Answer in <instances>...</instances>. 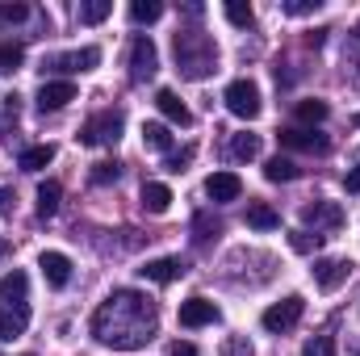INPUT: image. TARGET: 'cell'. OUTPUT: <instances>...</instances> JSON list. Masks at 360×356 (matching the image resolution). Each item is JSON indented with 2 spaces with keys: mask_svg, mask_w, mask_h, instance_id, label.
Instances as JSON below:
<instances>
[{
  "mask_svg": "<svg viewBox=\"0 0 360 356\" xmlns=\"http://www.w3.org/2000/svg\"><path fill=\"white\" fill-rule=\"evenodd\" d=\"M155 327H160V306L139 289H113L92 314V336L117 352L147 348L155 340Z\"/></svg>",
  "mask_w": 360,
  "mask_h": 356,
  "instance_id": "6da1fadb",
  "label": "cell"
},
{
  "mask_svg": "<svg viewBox=\"0 0 360 356\" xmlns=\"http://www.w3.org/2000/svg\"><path fill=\"white\" fill-rule=\"evenodd\" d=\"M172 55H176L180 76H188V80H205L218 72V46L205 30H176Z\"/></svg>",
  "mask_w": 360,
  "mask_h": 356,
  "instance_id": "7a4b0ae2",
  "label": "cell"
},
{
  "mask_svg": "<svg viewBox=\"0 0 360 356\" xmlns=\"http://www.w3.org/2000/svg\"><path fill=\"white\" fill-rule=\"evenodd\" d=\"M122 126H126L122 109H101V113H92L89 122H84L80 143H84V147H109V143L122 139Z\"/></svg>",
  "mask_w": 360,
  "mask_h": 356,
  "instance_id": "3957f363",
  "label": "cell"
},
{
  "mask_svg": "<svg viewBox=\"0 0 360 356\" xmlns=\"http://www.w3.org/2000/svg\"><path fill=\"white\" fill-rule=\"evenodd\" d=\"M96 63H101V51L96 46H80V51H63V55L42 59V72H51V76H76V72H92Z\"/></svg>",
  "mask_w": 360,
  "mask_h": 356,
  "instance_id": "277c9868",
  "label": "cell"
},
{
  "mask_svg": "<svg viewBox=\"0 0 360 356\" xmlns=\"http://www.w3.org/2000/svg\"><path fill=\"white\" fill-rule=\"evenodd\" d=\"M222 101H226V109H231L235 117H243V122H252V117L260 113V89H256V80H231L226 92H222Z\"/></svg>",
  "mask_w": 360,
  "mask_h": 356,
  "instance_id": "5b68a950",
  "label": "cell"
},
{
  "mask_svg": "<svg viewBox=\"0 0 360 356\" xmlns=\"http://www.w3.org/2000/svg\"><path fill=\"white\" fill-rule=\"evenodd\" d=\"M155 72H160V51H155L151 34H139V38L130 42V80L143 84V80H151Z\"/></svg>",
  "mask_w": 360,
  "mask_h": 356,
  "instance_id": "8992f818",
  "label": "cell"
},
{
  "mask_svg": "<svg viewBox=\"0 0 360 356\" xmlns=\"http://www.w3.org/2000/svg\"><path fill=\"white\" fill-rule=\"evenodd\" d=\"M302 222L314 227V239H327V235H335L344 227V210L335 201H314V205L302 210Z\"/></svg>",
  "mask_w": 360,
  "mask_h": 356,
  "instance_id": "52a82bcc",
  "label": "cell"
},
{
  "mask_svg": "<svg viewBox=\"0 0 360 356\" xmlns=\"http://www.w3.org/2000/svg\"><path fill=\"white\" fill-rule=\"evenodd\" d=\"M302 310H306V302L297 298V293H289L285 302H276V306H269L264 310V331H272V336H281V331H289V327H297V319H302Z\"/></svg>",
  "mask_w": 360,
  "mask_h": 356,
  "instance_id": "ba28073f",
  "label": "cell"
},
{
  "mask_svg": "<svg viewBox=\"0 0 360 356\" xmlns=\"http://www.w3.org/2000/svg\"><path fill=\"white\" fill-rule=\"evenodd\" d=\"M348 276H352V260L327 256V260H319V265H314V285H319L323 293H335V289H340Z\"/></svg>",
  "mask_w": 360,
  "mask_h": 356,
  "instance_id": "9c48e42d",
  "label": "cell"
},
{
  "mask_svg": "<svg viewBox=\"0 0 360 356\" xmlns=\"http://www.w3.org/2000/svg\"><path fill=\"white\" fill-rule=\"evenodd\" d=\"M276 139H281V147H289V151H310V155H323V151H327V134L306 130V126H289V130H281Z\"/></svg>",
  "mask_w": 360,
  "mask_h": 356,
  "instance_id": "30bf717a",
  "label": "cell"
},
{
  "mask_svg": "<svg viewBox=\"0 0 360 356\" xmlns=\"http://www.w3.org/2000/svg\"><path fill=\"white\" fill-rule=\"evenodd\" d=\"M218 323V306L210 298H188L180 302V327H210Z\"/></svg>",
  "mask_w": 360,
  "mask_h": 356,
  "instance_id": "8fae6325",
  "label": "cell"
},
{
  "mask_svg": "<svg viewBox=\"0 0 360 356\" xmlns=\"http://www.w3.org/2000/svg\"><path fill=\"white\" fill-rule=\"evenodd\" d=\"M38 268H42V276H46L51 289H63V285L72 281V260H68L63 252H42V256H38Z\"/></svg>",
  "mask_w": 360,
  "mask_h": 356,
  "instance_id": "7c38bea8",
  "label": "cell"
},
{
  "mask_svg": "<svg viewBox=\"0 0 360 356\" xmlns=\"http://www.w3.org/2000/svg\"><path fill=\"white\" fill-rule=\"evenodd\" d=\"M76 101V84L72 80H46L42 89H38V109L46 113V109H63V105H72Z\"/></svg>",
  "mask_w": 360,
  "mask_h": 356,
  "instance_id": "4fadbf2b",
  "label": "cell"
},
{
  "mask_svg": "<svg viewBox=\"0 0 360 356\" xmlns=\"http://www.w3.org/2000/svg\"><path fill=\"white\" fill-rule=\"evenodd\" d=\"M239 193H243V180L235 172H214L205 180V197L210 201H239Z\"/></svg>",
  "mask_w": 360,
  "mask_h": 356,
  "instance_id": "5bb4252c",
  "label": "cell"
},
{
  "mask_svg": "<svg viewBox=\"0 0 360 356\" xmlns=\"http://www.w3.org/2000/svg\"><path fill=\"white\" fill-rule=\"evenodd\" d=\"M184 265H180L176 256H160V260H147V265L139 268V276L143 281H155V285H168V281H176Z\"/></svg>",
  "mask_w": 360,
  "mask_h": 356,
  "instance_id": "9a60e30c",
  "label": "cell"
},
{
  "mask_svg": "<svg viewBox=\"0 0 360 356\" xmlns=\"http://www.w3.org/2000/svg\"><path fill=\"white\" fill-rule=\"evenodd\" d=\"M155 105H160V113H164L168 122H176V126H188V122H193L188 105H184L172 89H160V92H155Z\"/></svg>",
  "mask_w": 360,
  "mask_h": 356,
  "instance_id": "2e32d148",
  "label": "cell"
},
{
  "mask_svg": "<svg viewBox=\"0 0 360 356\" xmlns=\"http://www.w3.org/2000/svg\"><path fill=\"white\" fill-rule=\"evenodd\" d=\"M25 293H30V281H25L21 268H13V272L0 276V298H4L8 306H25Z\"/></svg>",
  "mask_w": 360,
  "mask_h": 356,
  "instance_id": "e0dca14e",
  "label": "cell"
},
{
  "mask_svg": "<svg viewBox=\"0 0 360 356\" xmlns=\"http://www.w3.org/2000/svg\"><path fill=\"white\" fill-rule=\"evenodd\" d=\"M168 205H172V189L160 184V180H147L143 184V210L147 214H168Z\"/></svg>",
  "mask_w": 360,
  "mask_h": 356,
  "instance_id": "ac0fdd59",
  "label": "cell"
},
{
  "mask_svg": "<svg viewBox=\"0 0 360 356\" xmlns=\"http://www.w3.org/2000/svg\"><path fill=\"white\" fill-rule=\"evenodd\" d=\"M25 323H30V310L25 306H0V340H17L21 331H25Z\"/></svg>",
  "mask_w": 360,
  "mask_h": 356,
  "instance_id": "d6986e66",
  "label": "cell"
},
{
  "mask_svg": "<svg viewBox=\"0 0 360 356\" xmlns=\"http://www.w3.org/2000/svg\"><path fill=\"white\" fill-rule=\"evenodd\" d=\"M59 201H63V184L59 180H42L38 184V218H51L59 210Z\"/></svg>",
  "mask_w": 360,
  "mask_h": 356,
  "instance_id": "ffe728a7",
  "label": "cell"
},
{
  "mask_svg": "<svg viewBox=\"0 0 360 356\" xmlns=\"http://www.w3.org/2000/svg\"><path fill=\"white\" fill-rule=\"evenodd\" d=\"M55 160V147L51 143H38V147H25L21 151V172H42L46 164Z\"/></svg>",
  "mask_w": 360,
  "mask_h": 356,
  "instance_id": "44dd1931",
  "label": "cell"
},
{
  "mask_svg": "<svg viewBox=\"0 0 360 356\" xmlns=\"http://www.w3.org/2000/svg\"><path fill=\"white\" fill-rule=\"evenodd\" d=\"M248 227H256V231H276V227H281V214H276L272 205H264V201H252V205H248Z\"/></svg>",
  "mask_w": 360,
  "mask_h": 356,
  "instance_id": "7402d4cb",
  "label": "cell"
},
{
  "mask_svg": "<svg viewBox=\"0 0 360 356\" xmlns=\"http://www.w3.org/2000/svg\"><path fill=\"white\" fill-rule=\"evenodd\" d=\"M143 143H147L151 151H168V147H172V130H168L164 122H147V126H143Z\"/></svg>",
  "mask_w": 360,
  "mask_h": 356,
  "instance_id": "603a6c76",
  "label": "cell"
},
{
  "mask_svg": "<svg viewBox=\"0 0 360 356\" xmlns=\"http://www.w3.org/2000/svg\"><path fill=\"white\" fill-rule=\"evenodd\" d=\"M264 177H269L272 184H285V180L297 177V164H293V160H285V155H272L269 164H264Z\"/></svg>",
  "mask_w": 360,
  "mask_h": 356,
  "instance_id": "cb8c5ba5",
  "label": "cell"
},
{
  "mask_svg": "<svg viewBox=\"0 0 360 356\" xmlns=\"http://www.w3.org/2000/svg\"><path fill=\"white\" fill-rule=\"evenodd\" d=\"M160 17H164V4L160 0H134L130 4V21H139V25H151Z\"/></svg>",
  "mask_w": 360,
  "mask_h": 356,
  "instance_id": "d4e9b609",
  "label": "cell"
},
{
  "mask_svg": "<svg viewBox=\"0 0 360 356\" xmlns=\"http://www.w3.org/2000/svg\"><path fill=\"white\" fill-rule=\"evenodd\" d=\"M231 155H235V160H256V155H260V134H248V130L235 134V139H231Z\"/></svg>",
  "mask_w": 360,
  "mask_h": 356,
  "instance_id": "484cf974",
  "label": "cell"
},
{
  "mask_svg": "<svg viewBox=\"0 0 360 356\" xmlns=\"http://www.w3.org/2000/svg\"><path fill=\"white\" fill-rule=\"evenodd\" d=\"M327 113H331V109H327V101H314V96H310V101H297V122H306V126L327 122Z\"/></svg>",
  "mask_w": 360,
  "mask_h": 356,
  "instance_id": "4316f807",
  "label": "cell"
},
{
  "mask_svg": "<svg viewBox=\"0 0 360 356\" xmlns=\"http://www.w3.org/2000/svg\"><path fill=\"white\" fill-rule=\"evenodd\" d=\"M226 21H231V25H239V30H248V25L256 21V13H252V4H248V0H226Z\"/></svg>",
  "mask_w": 360,
  "mask_h": 356,
  "instance_id": "83f0119b",
  "label": "cell"
},
{
  "mask_svg": "<svg viewBox=\"0 0 360 356\" xmlns=\"http://www.w3.org/2000/svg\"><path fill=\"white\" fill-rule=\"evenodd\" d=\"M109 13H113L109 0H84V4H80V21H84V25H101Z\"/></svg>",
  "mask_w": 360,
  "mask_h": 356,
  "instance_id": "f1b7e54d",
  "label": "cell"
},
{
  "mask_svg": "<svg viewBox=\"0 0 360 356\" xmlns=\"http://www.w3.org/2000/svg\"><path fill=\"white\" fill-rule=\"evenodd\" d=\"M117 177H122L117 160H101V164H92V172H89L92 184H117Z\"/></svg>",
  "mask_w": 360,
  "mask_h": 356,
  "instance_id": "f546056e",
  "label": "cell"
},
{
  "mask_svg": "<svg viewBox=\"0 0 360 356\" xmlns=\"http://www.w3.org/2000/svg\"><path fill=\"white\" fill-rule=\"evenodd\" d=\"M21 59H25V51L17 42H0V72H17Z\"/></svg>",
  "mask_w": 360,
  "mask_h": 356,
  "instance_id": "4dcf8cb0",
  "label": "cell"
},
{
  "mask_svg": "<svg viewBox=\"0 0 360 356\" xmlns=\"http://www.w3.org/2000/svg\"><path fill=\"white\" fill-rule=\"evenodd\" d=\"M302 356H340V348H335V340H331V336H314V340H306Z\"/></svg>",
  "mask_w": 360,
  "mask_h": 356,
  "instance_id": "1f68e13d",
  "label": "cell"
},
{
  "mask_svg": "<svg viewBox=\"0 0 360 356\" xmlns=\"http://www.w3.org/2000/svg\"><path fill=\"white\" fill-rule=\"evenodd\" d=\"M30 17V8L21 4V0H0V21L4 25H17V21H25Z\"/></svg>",
  "mask_w": 360,
  "mask_h": 356,
  "instance_id": "d6a6232c",
  "label": "cell"
},
{
  "mask_svg": "<svg viewBox=\"0 0 360 356\" xmlns=\"http://www.w3.org/2000/svg\"><path fill=\"white\" fill-rule=\"evenodd\" d=\"M222 356H256V352H252L248 336H231V340L222 344Z\"/></svg>",
  "mask_w": 360,
  "mask_h": 356,
  "instance_id": "836d02e7",
  "label": "cell"
},
{
  "mask_svg": "<svg viewBox=\"0 0 360 356\" xmlns=\"http://www.w3.org/2000/svg\"><path fill=\"white\" fill-rule=\"evenodd\" d=\"M319 4H323V0H285V4H281V8H285V13H289V17H306V13H314V8H319Z\"/></svg>",
  "mask_w": 360,
  "mask_h": 356,
  "instance_id": "e575fe53",
  "label": "cell"
},
{
  "mask_svg": "<svg viewBox=\"0 0 360 356\" xmlns=\"http://www.w3.org/2000/svg\"><path fill=\"white\" fill-rule=\"evenodd\" d=\"M289 243H293V252H310V248H319V239H310V231H293Z\"/></svg>",
  "mask_w": 360,
  "mask_h": 356,
  "instance_id": "d590c367",
  "label": "cell"
},
{
  "mask_svg": "<svg viewBox=\"0 0 360 356\" xmlns=\"http://www.w3.org/2000/svg\"><path fill=\"white\" fill-rule=\"evenodd\" d=\"M13 201H17V193H13V189H0V218L13 214Z\"/></svg>",
  "mask_w": 360,
  "mask_h": 356,
  "instance_id": "8d00e7d4",
  "label": "cell"
},
{
  "mask_svg": "<svg viewBox=\"0 0 360 356\" xmlns=\"http://www.w3.org/2000/svg\"><path fill=\"white\" fill-rule=\"evenodd\" d=\"M188 160H193V151H180V155L168 160V168H172V172H184V164H188Z\"/></svg>",
  "mask_w": 360,
  "mask_h": 356,
  "instance_id": "74e56055",
  "label": "cell"
},
{
  "mask_svg": "<svg viewBox=\"0 0 360 356\" xmlns=\"http://www.w3.org/2000/svg\"><path fill=\"white\" fill-rule=\"evenodd\" d=\"M344 184H348V193H360V168H356V172H348Z\"/></svg>",
  "mask_w": 360,
  "mask_h": 356,
  "instance_id": "f35d334b",
  "label": "cell"
},
{
  "mask_svg": "<svg viewBox=\"0 0 360 356\" xmlns=\"http://www.w3.org/2000/svg\"><path fill=\"white\" fill-rule=\"evenodd\" d=\"M172 356H197V348H193V344H176V348H172Z\"/></svg>",
  "mask_w": 360,
  "mask_h": 356,
  "instance_id": "ab89813d",
  "label": "cell"
},
{
  "mask_svg": "<svg viewBox=\"0 0 360 356\" xmlns=\"http://www.w3.org/2000/svg\"><path fill=\"white\" fill-rule=\"evenodd\" d=\"M356 126H360V113H356Z\"/></svg>",
  "mask_w": 360,
  "mask_h": 356,
  "instance_id": "60d3db41",
  "label": "cell"
},
{
  "mask_svg": "<svg viewBox=\"0 0 360 356\" xmlns=\"http://www.w3.org/2000/svg\"><path fill=\"white\" fill-rule=\"evenodd\" d=\"M25 356H30V352H25Z\"/></svg>",
  "mask_w": 360,
  "mask_h": 356,
  "instance_id": "b9f144b4",
  "label": "cell"
}]
</instances>
